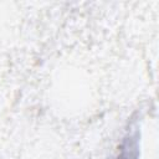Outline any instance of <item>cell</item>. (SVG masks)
I'll return each instance as SVG.
<instances>
[{
    "instance_id": "cell-1",
    "label": "cell",
    "mask_w": 159,
    "mask_h": 159,
    "mask_svg": "<svg viewBox=\"0 0 159 159\" xmlns=\"http://www.w3.org/2000/svg\"><path fill=\"white\" fill-rule=\"evenodd\" d=\"M138 158V143L137 134H128L120 147V154L118 159H137Z\"/></svg>"
}]
</instances>
